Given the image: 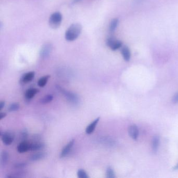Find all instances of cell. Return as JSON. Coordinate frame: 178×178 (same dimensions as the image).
<instances>
[{
	"label": "cell",
	"instance_id": "1",
	"mask_svg": "<svg viewBox=\"0 0 178 178\" xmlns=\"http://www.w3.org/2000/svg\"><path fill=\"white\" fill-rule=\"evenodd\" d=\"M82 30V27L80 24L75 23L69 27L65 35L66 40L68 41H73L80 36Z\"/></svg>",
	"mask_w": 178,
	"mask_h": 178
},
{
	"label": "cell",
	"instance_id": "2",
	"mask_svg": "<svg viewBox=\"0 0 178 178\" xmlns=\"http://www.w3.org/2000/svg\"><path fill=\"white\" fill-rule=\"evenodd\" d=\"M56 87L59 91H60L62 94H63L66 99H68L71 103H72V104L77 105L80 103V98L76 94L64 90L60 86H57Z\"/></svg>",
	"mask_w": 178,
	"mask_h": 178
},
{
	"label": "cell",
	"instance_id": "3",
	"mask_svg": "<svg viewBox=\"0 0 178 178\" xmlns=\"http://www.w3.org/2000/svg\"><path fill=\"white\" fill-rule=\"evenodd\" d=\"M62 21V15L60 12H55L52 14L50 17L49 23L50 26L52 28L57 29L59 28L61 22Z\"/></svg>",
	"mask_w": 178,
	"mask_h": 178
},
{
	"label": "cell",
	"instance_id": "4",
	"mask_svg": "<svg viewBox=\"0 0 178 178\" xmlns=\"http://www.w3.org/2000/svg\"><path fill=\"white\" fill-rule=\"evenodd\" d=\"M108 47L113 51H116L122 47V42L120 40H116L112 37L108 38L106 41Z\"/></svg>",
	"mask_w": 178,
	"mask_h": 178
},
{
	"label": "cell",
	"instance_id": "5",
	"mask_svg": "<svg viewBox=\"0 0 178 178\" xmlns=\"http://www.w3.org/2000/svg\"><path fill=\"white\" fill-rule=\"evenodd\" d=\"M2 142L5 145H10L13 142L14 135L10 132H5L1 134Z\"/></svg>",
	"mask_w": 178,
	"mask_h": 178
},
{
	"label": "cell",
	"instance_id": "6",
	"mask_svg": "<svg viewBox=\"0 0 178 178\" xmlns=\"http://www.w3.org/2000/svg\"><path fill=\"white\" fill-rule=\"evenodd\" d=\"M128 132L130 137L131 138L136 140L137 138H138V135H139V130H138V127L137 125H132L129 127L128 130Z\"/></svg>",
	"mask_w": 178,
	"mask_h": 178
},
{
	"label": "cell",
	"instance_id": "7",
	"mask_svg": "<svg viewBox=\"0 0 178 178\" xmlns=\"http://www.w3.org/2000/svg\"><path fill=\"white\" fill-rule=\"evenodd\" d=\"M74 143H75V140H71L70 142L68 143V144L66 145V146H65L61 152L60 157H64L66 155H68V153H70L73 146L74 145Z\"/></svg>",
	"mask_w": 178,
	"mask_h": 178
},
{
	"label": "cell",
	"instance_id": "8",
	"mask_svg": "<svg viewBox=\"0 0 178 178\" xmlns=\"http://www.w3.org/2000/svg\"><path fill=\"white\" fill-rule=\"evenodd\" d=\"M99 142L101 143L108 146H115L117 144L116 140L113 138L109 137H103L99 140Z\"/></svg>",
	"mask_w": 178,
	"mask_h": 178
},
{
	"label": "cell",
	"instance_id": "9",
	"mask_svg": "<svg viewBox=\"0 0 178 178\" xmlns=\"http://www.w3.org/2000/svg\"><path fill=\"white\" fill-rule=\"evenodd\" d=\"M100 119H101V117H97V119H96L94 121L92 122L86 127V134H92L94 132V131H95L96 127L97 126V124H98L99 121V120H100Z\"/></svg>",
	"mask_w": 178,
	"mask_h": 178
},
{
	"label": "cell",
	"instance_id": "10",
	"mask_svg": "<svg viewBox=\"0 0 178 178\" xmlns=\"http://www.w3.org/2000/svg\"><path fill=\"white\" fill-rule=\"evenodd\" d=\"M30 146L31 144L26 142H23L21 143L17 146V151L19 153H25L28 150H30Z\"/></svg>",
	"mask_w": 178,
	"mask_h": 178
},
{
	"label": "cell",
	"instance_id": "11",
	"mask_svg": "<svg viewBox=\"0 0 178 178\" xmlns=\"http://www.w3.org/2000/svg\"><path fill=\"white\" fill-rule=\"evenodd\" d=\"M160 144V137L158 135L153 137L152 140V151L153 153H156L157 152Z\"/></svg>",
	"mask_w": 178,
	"mask_h": 178
},
{
	"label": "cell",
	"instance_id": "12",
	"mask_svg": "<svg viewBox=\"0 0 178 178\" xmlns=\"http://www.w3.org/2000/svg\"><path fill=\"white\" fill-rule=\"evenodd\" d=\"M35 75V72H29L24 74L21 78V81L24 83H27L29 81H31Z\"/></svg>",
	"mask_w": 178,
	"mask_h": 178
},
{
	"label": "cell",
	"instance_id": "13",
	"mask_svg": "<svg viewBox=\"0 0 178 178\" xmlns=\"http://www.w3.org/2000/svg\"><path fill=\"white\" fill-rule=\"evenodd\" d=\"M121 54L125 61L128 62L130 61L131 59V52L129 48L127 46H123L121 49Z\"/></svg>",
	"mask_w": 178,
	"mask_h": 178
},
{
	"label": "cell",
	"instance_id": "14",
	"mask_svg": "<svg viewBox=\"0 0 178 178\" xmlns=\"http://www.w3.org/2000/svg\"><path fill=\"white\" fill-rule=\"evenodd\" d=\"M39 92V89H36V88H31V89H28L25 93V97L27 99H31Z\"/></svg>",
	"mask_w": 178,
	"mask_h": 178
},
{
	"label": "cell",
	"instance_id": "15",
	"mask_svg": "<svg viewBox=\"0 0 178 178\" xmlns=\"http://www.w3.org/2000/svg\"><path fill=\"white\" fill-rule=\"evenodd\" d=\"M46 154L44 153H39L34 154L31 156L29 158V160L31 161H36L40 160L41 159H44L46 157Z\"/></svg>",
	"mask_w": 178,
	"mask_h": 178
},
{
	"label": "cell",
	"instance_id": "16",
	"mask_svg": "<svg viewBox=\"0 0 178 178\" xmlns=\"http://www.w3.org/2000/svg\"><path fill=\"white\" fill-rule=\"evenodd\" d=\"M8 158H9V155L8 152L3 151L1 155V165L2 167H4L6 165Z\"/></svg>",
	"mask_w": 178,
	"mask_h": 178
},
{
	"label": "cell",
	"instance_id": "17",
	"mask_svg": "<svg viewBox=\"0 0 178 178\" xmlns=\"http://www.w3.org/2000/svg\"><path fill=\"white\" fill-rule=\"evenodd\" d=\"M44 147V144H43V143H37L31 144V146H30V150H31V151L39 150L43 149Z\"/></svg>",
	"mask_w": 178,
	"mask_h": 178
},
{
	"label": "cell",
	"instance_id": "18",
	"mask_svg": "<svg viewBox=\"0 0 178 178\" xmlns=\"http://www.w3.org/2000/svg\"><path fill=\"white\" fill-rule=\"evenodd\" d=\"M119 24V19L117 18H114L112 19L110 23L109 26V31L111 32H114L116 30L117 25Z\"/></svg>",
	"mask_w": 178,
	"mask_h": 178
},
{
	"label": "cell",
	"instance_id": "19",
	"mask_svg": "<svg viewBox=\"0 0 178 178\" xmlns=\"http://www.w3.org/2000/svg\"><path fill=\"white\" fill-rule=\"evenodd\" d=\"M50 77V75H46L39 79L38 81V85L39 87H44L47 83L49 78Z\"/></svg>",
	"mask_w": 178,
	"mask_h": 178
},
{
	"label": "cell",
	"instance_id": "20",
	"mask_svg": "<svg viewBox=\"0 0 178 178\" xmlns=\"http://www.w3.org/2000/svg\"><path fill=\"white\" fill-rule=\"evenodd\" d=\"M53 99V96L52 95H47L44 98L41 99L40 102L42 104H47L51 102Z\"/></svg>",
	"mask_w": 178,
	"mask_h": 178
},
{
	"label": "cell",
	"instance_id": "21",
	"mask_svg": "<svg viewBox=\"0 0 178 178\" xmlns=\"http://www.w3.org/2000/svg\"><path fill=\"white\" fill-rule=\"evenodd\" d=\"M106 176L108 178H114L116 177L114 169L111 167H108L106 170Z\"/></svg>",
	"mask_w": 178,
	"mask_h": 178
},
{
	"label": "cell",
	"instance_id": "22",
	"mask_svg": "<svg viewBox=\"0 0 178 178\" xmlns=\"http://www.w3.org/2000/svg\"><path fill=\"white\" fill-rule=\"evenodd\" d=\"M20 107L19 104L18 103H13L12 104L10 105V107H8V110L10 112H13V111H16L17 110H18Z\"/></svg>",
	"mask_w": 178,
	"mask_h": 178
},
{
	"label": "cell",
	"instance_id": "23",
	"mask_svg": "<svg viewBox=\"0 0 178 178\" xmlns=\"http://www.w3.org/2000/svg\"><path fill=\"white\" fill-rule=\"evenodd\" d=\"M77 174L78 178H89V176L87 173L83 169H79L77 173Z\"/></svg>",
	"mask_w": 178,
	"mask_h": 178
},
{
	"label": "cell",
	"instance_id": "24",
	"mask_svg": "<svg viewBox=\"0 0 178 178\" xmlns=\"http://www.w3.org/2000/svg\"><path fill=\"white\" fill-rule=\"evenodd\" d=\"M50 52V50L47 48H44L41 51V55L42 57H46L49 54Z\"/></svg>",
	"mask_w": 178,
	"mask_h": 178
},
{
	"label": "cell",
	"instance_id": "25",
	"mask_svg": "<svg viewBox=\"0 0 178 178\" xmlns=\"http://www.w3.org/2000/svg\"><path fill=\"white\" fill-rule=\"evenodd\" d=\"M172 101L173 104H178V92L176 93L175 95L173 96Z\"/></svg>",
	"mask_w": 178,
	"mask_h": 178
},
{
	"label": "cell",
	"instance_id": "26",
	"mask_svg": "<svg viewBox=\"0 0 178 178\" xmlns=\"http://www.w3.org/2000/svg\"><path fill=\"white\" fill-rule=\"evenodd\" d=\"M26 166V163H17L16 165H15V167L16 168L21 169L24 168Z\"/></svg>",
	"mask_w": 178,
	"mask_h": 178
},
{
	"label": "cell",
	"instance_id": "27",
	"mask_svg": "<svg viewBox=\"0 0 178 178\" xmlns=\"http://www.w3.org/2000/svg\"><path fill=\"white\" fill-rule=\"evenodd\" d=\"M5 103L4 101H1L0 102V111H1L3 109L5 106Z\"/></svg>",
	"mask_w": 178,
	"mask_h": 178
},
{
	"label": "cell",
	"instance_id": "28",
	"mask_svg": "<svg viewBox=\"0 0 178 178\" xmlns=\"http://www.w3.org/2000/svg\"><path fill=\"white\" fill-rule=\"evenodd\" d=\"M6 116V114L4 113V112H1L0 113V120H2L3 119L4 117H5Z\"/></svg>",
	"mask_w": 178,
	"mask_h": 178
},
{
	"label": "cell",
	"instance_id": "29",
	"mask_svg": "<svg viewBox=\"0 0 178 178\" xmlns=\"http://www.w3.org/2000/svg\"><path fill=\"white\" fill-rule=\"evenodd\" d=\"M173 170H178V164H176V165L173 168Z\"/></svg>",
	"mask_w": 178,
	"mask_h": 178
}]
</instances>
